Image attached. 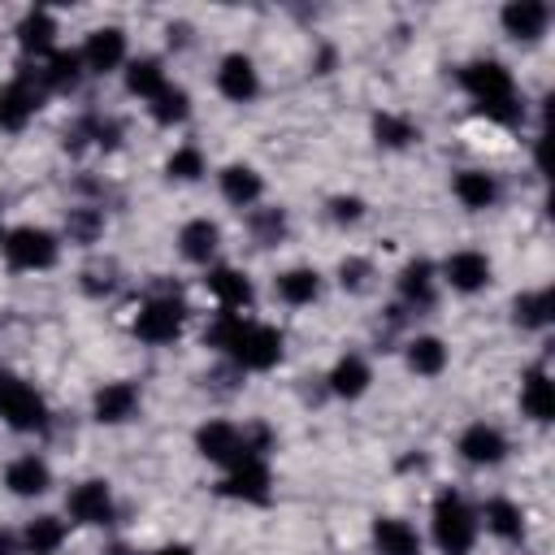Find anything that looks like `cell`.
<instances>
[{
	"mask_svg": "<svg viewBox=\"0 0 555 555\" xmlns=\"http://www.w3.org/2000/svg\"><path fill=\"white\" fill-rule=\"evenodd\" d=\"M512 321H516L520 330H542V325H551V291L516 295V304H512Z\"/></svg>",
	"mask_w": 555,
	"mask_h": 555,
	"instance_id": "d6a6232c",
	"label": "cell"
},
{
	"mask_svg": "<svg viewBox=\"0 0 555 555\" xmlns=\"http://www.w3.org/2000/svg\"><path fill=\"white\" fill-rule=\"evenodd\" d=\"M108 555H126V546H113V551H108Z\"/></svg>",
	"mask_w": 555,
	"mask_h": 555,
	"instance_id": "7bdbcfd3",
	"label": "cell"
},
{
	"mask_svg": "<svg viewBox=\"0 0 555 555\" xmlns=\"http://www.w3.org/2000/svg\"><path fill=\"white\" fill-rule=\"evenodd\" d=\"M486 529L503 542H520L525 538V512L512 499H490L486 503Z\"/></svg>",
	"mask_w": 555,
	"mask_h": 555,
	"instance_id": "f546056e",
	"label": "cell"
},
{
	"mask_svg": "<svg viewBox=\"0 0 555 555\" xmlns=\"http://www.w3.org/2000/svg\"><path fill=\"white\" fill-rule=\"evenodd\" d=\"M503 30L512 35V39H538L542 30H546V22H551V9L542 4V0H512V4H503Z\"/></svg>",
	"mask_w": 555,
	"mask_h": 555,
	"instance_id": "5bb4252c",
	"label": "cell"
},
{
	"mask_svg": "<svg viewBox=\"0 0 555 555\" xmlns=\"http://www.w3.org/2000/svg\"><path fill=\"white\" fill-rule=\"evenodd\" d=\"M182 330V304L173 295H160V299H147L134 317V334L143 343H173Z\"/></svg>",
	"mask_w": 555,
	"mask_h": 555,
	"instance_id": "8992f818",
	"label": "cell"
},
{
	"mask_svg": "<svg viewBox=\"0 0 555 555\" xmlns=\"http://www.w3.org/2000/svg\"><path fill=\"white\" fill-rule=\"evenodd\" d=\"M217 243H221V230H217L208 217H195V221H186V225L178 230V251H182L186 260H195V264H208L212 251H217Z\"/></svg>",
	"mask_w": 555,
	"mask_h": 555,
	"instance_id": "ffe728a7",
	"label": "cell"
},
{
	"mask_svg": "<svg viewBox=\"0 0 555 555\" xmlns=\"http://www.w3.org/2000/svg\"><path fill=\"white\" fill-rule=\"evenodd\" d=\"M39 87L30 74H17L13 82L0 87V130H22L39 113Z\"/></svg>",
	"mask_w": 555,
	"mask_h": 555,
	"instance_id": "52a82bcc",
	"label": "cell"
},
{
	"mask_svg": "<svg viewBox=\"0 0 555 555\" xmlns=\"http://www.w3.org/2000/svg\"><path fill=\"white\" fill-rule=\"evenodd\" d=\"M217 91H221L225 100H234V104L256 100V91H260V74H256V65H251V56L230 52V56L221 61V69H217Z\"/></svg>",
	"mask_w": 555,
	"mask_h": 555,
	"instance_id": "30bf717a",
	"label": "cell"
},
{
	"mask_svg": "<svg viewBox=\"0 0 555 555\" xmlns=\"http://www.w3.org/2000/svg\"><path fill=\"white\" fill-rule=\"evenodd\" d=\"M434 542L442 555H468L477 542V516L455 490H442L434 499Z\"/></svg>",
	"mask_w": 555,
	"mask_h": 555,
	"instance_id": "3957f363",
	"label": "cell"
},
{
	"mask_svg": "<svg viewBox=\"0 0 555 555\" xmlns=\"http://www.w3.org/2000/svg\"><path fill=\"white\" fill-rule=\"evenodd\" d=\"M4 486H9V494H17V499H35V494H43V490L52 486V473H48V464H43L39 455H17V460L4 468Z\"/></svg>",
	"mask_w": 555,
	"mask_h": 555,
	"instance_id": "2e32d148",
	"label": "cell"
},
{
	"mask_svg": "<svg viewBox=\"0 0 555 555\" xmlns=\"http://www.w3.org/2000/svg\"><path fill=\"white\" fill-rule=\"evenodd\" d=\"M4 256L13 269H26V273L52 269L56 264V234H48L39 225H17L4 234Z\"/></svg>",
	"mask_w": 555,
	"mask_h": 555,
	"instance_id": "5b68a950",
	"label": "cell"
},
{
	"mask_svg": "<svg viewBox=\"0 0 555 555\" xmlns=\"http://www.w3.org/2000/svg\"><path fill=\"white\" fill-rule=\"evenodd\" d=\"M442 278L451 282V291L473 295V291H481L490 282V260H486V251H473V247L451 251L447 264H442Z\"/></svg>",
	"mask_w": 555,
	"mask_h": 555,
	"instance_id": "7c38bea8",
	"label": "cell"
},
{
	"mask_svg": "<svg viewBox=\"0 0 555 555\" xmlns=\"http://www.w3.org/2000/svg\"><path fill=\"white\" fill-rule=\"evenodd\" d=\"M460 82L464 91L473 95L477 113H486L490 121H516L520 117V100H516V87H512V74L499 65V61H473L460 69Z\"/></svg>",
	"mask_w": 555,
	"mask_h": 555,
	"instance_id": "7a4b0ae2",
	"label": "cell"
},
{
	"mask_svg": "<svg viewBox=\"0 0 555 555\" xmlns=\"http://www.w3.org/2000/svg\"><path fill=\"white\" fill-rule=\"evenodd\" d=\"M78 56H82V69L108 74V69H117V65L126 61V35H121L117 26H100V30L87 35V43H82Z\"/></svg>",
	"mask_w": 555,
	"mask_h": 555,
	"instance_id": "9c48e42d",
	"label": "cell"
},
{
	"mask_svg": "<svg viewBox=\"0 0 555 555\" xmlns=\"http://www.w3.org/2000/svg\"><path fill=\"white\" fill-rule=\"evenodd\" d=\"M126 91H130V95H143V100H156V95L165 91V69H160V61H152V56L130 61V69H126Z\"/></svg>",
	"mask_w": 555,
	"mask_h": 555,
	"instance_id": "1f68e13d",
	"label": "cell"
},
{
	"mask_svg": "<svg viewBox=\"0 0 555 555\" xmlns=\"http://www.w3.org/2000/svg\"><path fill=\"white\" fill-rule=\"evenodd\" d=\"M282 230H286V217H282V208H260L256 217H251V234H256V243H278L282 238Z\"/></svg>",
	"mask_w": 555,
	"mask_h": 555,
	"instance_id": "8d00e7d4",
	"label": "cell"
},
{
	"mask_svg": "<svg viewBox=\"0 0 555 555\" xmlns=\"http://www.w3.org/2000/svg\"><path fill=\"white\" fill-rule=\"evenodd\" d=\"M69 516L78 520V525H108L113 520V490H108V481H82V486H74L69 490Z\"/></svg>",
	"mask_w": 555,
	"mask_h": 555,
	"instance_id": "ba28073f",
	"label": "cell"
},
{
	"mask_svg": "<svg viewBox=\"0 0 555 555\" xmlns=\"http://www.w3.org/2000/svg\"><path fill=\"white\" fill-rule=\"evenodd\" d=\"M455 199H460L464 208L481 212V208H490V204L499 199V182H494L486 169H464V173L455 178Z\"/></svg>",
	"mask_w": 555,
	"mask_h": 555,
	"instance_id": "d4e9b609",
	"label": "cell"
},
{
	"mask_svg": "<svg viewBox=\"0 0 555 555\" xmlns=\"http://www.w3.org/2000/svg\"><path fill=\"white\" fill-rule=\"evenodd\" d=\"M78 78H82V56L78 52H48V61H43V69H39V82L48 87V91H74L78 87Z\"/></svg>",
	"mask_w": 555,
	"mask_h": 555,
	"instance_id": "cb8c5ba5",
	"label": "cell"
},
{
	"mask_svg": "<svg viewBox=\"0 0 555 555\" xmlns=\"http://www.w3.org/2000/svg\"><path fill=\"white\" fill-rule=\"evenodd\" d=\"M186 113H191V95H186L182 87H169V82H165V91L152 100V117H156L160 126H178V121H186Z\"/></svg>",
	"mask_w": 555,
	"mask_h": 555,
	"instance_id": "836d02e7",
	"label": "cell"
},
{
	"mask_svg": "<svg viewBox=\"0 0 555 555\" xmlns=\"http://www.w3.org/2000/svg\"><path fill=\"white\" fill-rule=\"evenodd\" d=\"M408 369L421 373V377H438L447 369V343L434 338V334H421L408 343Z\"/></svg>",
	"mask_w": 555,
	"mask_h": 555,
	"instance_id": "f1b7e54d",
	"label": "cell"
},
{
	"mask_svg": "<svg viewBox=\"0 0 555 555\" xmlns=\"http://www.w3.org/2000/svg\"><path fill=\"white\" fill-rule=\"evenodd\" d=\"M195 447L212 464H238L243 460V434L230 421H208L195 429Z\"/></svg>",
	"mask_w": 555,
	"mask_h": 555,
	"instance_id": "8fae6325",
	"label": "cell"
},
{
	"mask_svg": "<svg viewBox=\"0 0 555 555\" xmlns=\"http://www.w3.org/2000/svg\"><path fill=\"white\" fill-rule=\"evenodd\" d=\"M330 208H334V221H360L364 217V199L360 195H338V199H330Z\"/></svg>",
	"mask_w": 555,
	"mask_h": 555,
	"instance_id": "f35d334b",
	"label": "cell"
},
{
	"mask_svg": "<svg viewBox=\"0 0 555 555\" xmlns=\"http://www.w3.org/2000/svg\"><path fill=\"white\" fill-rule=\"evenodd\" d=\"M61 542H65V520L61 516H35L26 525V533H22L26 555H56Z\"/></svg>",
	"mask_w": 555,
	"mask_h": 555,
	"instance_id": "4316f807",
	"label": "cell"
},
{
	"mask_svg": "<svg viewBox=\"0 0 555 555\" xmlns=\"http://www.w3.org/2000/svg\"><path fill=\"white\" fill-rule=\"evenodd\" d=\"M373 546H377V555H421L416 529L408 520H399V516L373 520Z\"/></svg>",
	"mask_w": 555,
	"mask_h": 555,
	"instance_id": "ac0fdd59",
	"label": "cell"
},
{
	"mask_svg": "<svg viewBox=\"0 0 555 555\" xmlns=\"http://www.w3.org/2000/svg\"><path fill=\"white\" fill-rule=\"evenodd\" d=\"M65 225H69V238H78V243H91V238L104 230V217H100L95 208H74Z\"/></svg>",
	"mask_w": 555,
	"mask_h": 555,
	"instance_id": "74e56055",
	"label": "cell"
},
{
	"mask_svg": "<svg viewBox=\"0 0 555 555\" xmlns=\"http://www.w3.org/2000/svg\"><path fill=\"white\" fill-rule=\"evenodd\" d=\"M208 343L230 351L238 369H251V373H264L282 360V334L273 325H260V321H247L243 312H221L208 330Z\"/></svg>",
	"mask_w": 555,
	"mask_h": 555,
	"instance_id": "6da1fadb",
	"label": "cell"
},
{
	"mask_svg": "<svg viewBox=\"0 0 555 555\" xmlns=\"http://www.w3.org/2000/svg\"><path fill=\"white\" fill-rule=\"evenodd\" d=\"M520 408H525L538 425L555 421V386H551L546 369H529V373H525V382H520Z\"/></svg>",
	"mask_w": 555,
	"mask_h": 555,
	"instance_id": "d6986e66",
	"label": "cell"
},
{
	"mask_svg": "<svg viewBox=\"0 0 555 555\" xmlns=\"http://www.w3.org/2000/svg\"><path fill=\"white\" fill-rule=\"evenodd\" d=\"M278 295H282L286 304H295V308L312 304V299L321 295L317 269H286V273H278Z\"/></svg>",
	"mask_w": 555,
	"mask_h": 555,
	"instance_id": "4dcf8cb0",
	"label": "cell"
},
{
	"mask_svg": "<svg viewBox=\"0 0 555 555\" xmlns=\"http://www.w3.org/2000/svg\"><path fill=\"white\" fill-rule=\"evenodd\" d=\"M0 421L17 434H39L48 429V403L17 373H0Z\"/></svg>",
	"mask_w": 555,
	"mask_h": 555,
	"instance_id": "277c9868",
	"label": "cell"
},
{
	"mask_svg": "<svg viewBox=\"0 0 555 555\" xmlns=\"http://www.w3.org/2000/svg\"><path fill=\"white\" fill-rule=\"evenodd\" d=\"M0 555H17V538L0 529Z\"/></svg>",
	"mask_w": 555,
	"mask_h": 555,
	"instance_id": "60d3db41",
	"label": "cell"
},
{
	"mask_svg": "<svg viewBox=\"0 0 555 555\" xmlns=\"http://www.w3.org/2000/svg\"><path fill=\"white\" fill-rule=\"evenodd\" d=\"M260 191H264V182H260V173H256L251 165H225V169H221V195H225L234 208L256 204Z\"/></svg>",
	"mask_w": 555,
	"mask_h": 555,
	"instance_id": "603a6c76",
	"label": "cell"
},
{
	"mask_svg": "<svg viewBox=\"0 0 555 555\" xmlns=\"http://www.w3.org/2000/svg\"><path fill=\"white\" fill-rule=\"evenodd\" d=\"M17 43H22L26 52H35V56H48L52 43H56V22H52V13H48V9H30V13L17 22Z\"/></svg>",
	"mask_w": 555,
	"mask_h": 555,
	"instance_id": "7402d4cb",
	"label": "cell"
},
{
	"mask_svg": "<svg viewBox=\"0 0 555 555\" xmlns=\"http://www.w3.org/2000/svg\"><path fill=\"white\" fill-rule=\"evenodd\" d=\"M156 555H191V546H182V542H178V546H160Z\"/></svg>",
	"mask_w": 555,
	"mask_h": 555,
	"instance_id": "b9f144b4",
	"label": "cell"
},
{
	"mask_svg": "<svg viewBox=\"0 0 555 555\" xmlns=\"http://www.w3.org/2000/svg\"><path fill=\"white\" fill-rule=\"evenodd\" d=\"M399 295H403L412 308L434 304V264H429V260H408L403 273H399Z\"/></svg>",
	"mask_w": 555,
	"mask_h": 555,
	"instance_id": "83f0119b",
	"label": "cell"
},
{
	"mask_svg": "<svg viewBox=\"0 0 555 555\" xmlns=\"http://www.w3.org/2000/svg\"><path fill=\"white\" fill-rule=\"evenodd\" d=\"M134 408H139V390L130 382H108V386L95 390V421H104V425L130 421Z\"/></svg>",
	"mask_w": 555,
	"mask_h": 555,
	"instance_id": "e0dca14e",
	"label": "cell"
},
{
	"mask_svg": "<svg viewBox=\"0 0 555 555\" xmlns=\"http://www.w3.org/2000/svg\"><path fill=\"white\" fill-rule=\"evenodd\" d=\"M208 291L217 295V304H221L225 312H238V308L251 304V282H247V273H238V269H230V264H221V269L208 273Z\"/></svg>",
	"mask_w": 555,
	"mask_h": 555,
	"instance_id": "44dd1931",
	"label": "cell"
},
{
	"mask_svg": "<svg viewBox=\"0 0 555 555\" xmlns=\"http://www.w3.org/2000/svg\"><path fill=\"white\" fill-rule=\"evenodd\" d=\"M165 169H169V178H178V182H195V178L204 173V156H199V147H178Z\"/></svg>",
	"mask_w": 555,
	"mask_h": 555,
	"instance_id": "d590c367",
	"label": "cell"
},
{
	"mask_svg": "<svg viewBox=\"0 0 555 555\" xmlns=\"http://www.w3.org/2000/svg\"><path fill=\"white\" fill-rule=\"evenodd\" d=\"M373 134H377V143H382V147H408V143L416 139V126H412L408 117L382 113V117H373Z\"/></svg>",
	"mask_w": 555,
	"mask_h": 555,
	"instance_id": "e575fe53",
	"label": "cell"
},
{
	"mask_svg": "<svg viewBox=\"0 0 555 555\" xmlns=\"http://www.w3.org/2000/svg\"><path fill=\"white\" fill-rule=\"evenodd\" d=\"M221 494L247 499V503H264L269 499V464L264 460H238V464H230V477L221 481Z\"/></svg>",
	"mask_w": 555,
	"mask_h": 555,
	"instance_id": "4fadbf2b",
	"label": "cell"
},
{
	"mask_svg": "<svg viewBox=\"0 0 555 555\" xmlns=\"http://www.w3.org/2000/svg\"><path fill=\"white\" fill-rule=\"evenodd\" d=\"M369 364L360 360V356H343L334 369H330V390L338 395V399H360L364 390H369Z\"/></svg>",
	"mask_w": 555,
	"mask_h": 555,
	"instance_id": "484cf974",
	"label": "cell"
},
{
	"mask_svg": "<svg viewBox=\"0 0 555 555\" xmlns=\"http://www.w3.org/2000/svg\"><path fill=\"white\" fill-rule=\"evenodd\" d=\"M364 278H369V260H343V264H338V282H343V286L360 291Z\"/></svg>",
	"mask_w": 555,
	"mask_h": 555,
	"instance_id": "ab89813d",
	"label": "cell"
},
{
	"mask_svg": "<svg viewBox=\"0 0 555 555\" xmlns=\"http://www.w3.org/2000/svg\"><path fill=\"white\" fill-rule=\"evenodd\" d=\"M460 455H464L468 464H499V460L507 455V438H503L494 425L477 421V425H468V429L460 434Z\"/></svg>",
	"mask_w": 555,
	"mask_h": 555,
	"instance_id": "9a60e30c",
	"label": "cell"
}]
</instances>
